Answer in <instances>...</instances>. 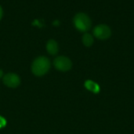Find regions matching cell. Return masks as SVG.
Instances as JSON below:
<instances>
[{
  "instance_id": "cell-9",
  "label": "cell",
  "mask_w": 134,
  "mask_h": 134,
  "mask_svg": "<svg viewBox=\"0 0 134 134\" xmlns=\"http://www.w3.org/2000/svg\"><path fill=\"white\" fill-rule=\"evenodd\" d=\"M7 124V122H6V119L2 117V116H0V129H2L4 128Z\"/></svg>"
},
{
  "instance_id": "cell-4",
  "label": "cell",
  "mask_w": 134,
  "mask_h": 134,
  "mask_svg": "<svg viewBox=\"0 0 134 134\" xmlns=\"http://www.w3.org/2000/svg\"><path fill=\"white\" fill-rule=\"evenodd\" d=\"M93 35L99 39H107L111 36V30L107 24H100L94 28Z\"/></svg>"
},
{
  "instance_id": "cell-10",
  "label": "cell",
  "mask_w": 134,
  "mask_h": 134,
  "mask_svg": "<svg viewBox=\"0 0 134 134\" xmlns=\"http://www.w3.org/2000/svg\"><path fill=\"white\" fill-rule=\"evenodd\" d=\"M2 15H3V11H2V7L0 6V20H1V19H2Z\"/></svg>"
},
{
  "instance_id": "cell-5",
  "label": "cell",
  "mask_w": 134,
  "mask_h": 134,
  "mask_svg": "<svg viewBox=\"0 0 134 134\" xmlns=\"http://www.w3.org/2000/svg\"><path fill=\"white\" fill-rule=\"evenodd\" d=\"M2 81L5 86L11 88H15L18 87L20 84V77L14 73H9L3 76Z\"/></svg>"
},
{
  "instance_id": "cell-8",
  "label": "cell",
  "mask_w": 134,
  "mask_h": 134,
  "mask_svg": "<svg viewBox=\"0 0 134 134\" xmlns=\"http://www.w3.org/2000/svg\"><path fill=\"white\" fill-rule=\"evenodd\" d=\"M93 37L90 33H85L82 36V43L86 47H91L93 44Z\"/></svg>"
},
{
  "instance_id": "cell-1",
  "label": "cell",
  "mask_w": 134,
  "mask_h": 134,
  "mask_svg": "<svg viewBox=\"0 0 134 134\" xmlns=\"http://www.w3.org/2000/svg\"><path fill=\"white\" fill-rule=\"evenodd\" d=\"M50 66V61L47 57L39 56L33 61L31 64V72L36 77H42L48 73Z\"/></svg>"
},
{
  "instance_id": "cell-7",
  "label": "cell",
  "mask_w": 134,
  "mask_h": 134,
  "mask_svg": "<svg viewBox=\"0 0 134 134\" xmlns=\"http://www.w3.org/2000/svg\"><path fill=\"white\" fill-rule=\"evenodd\" d=\"M58 44L54 39H49L46 43V51L51 55H55L58 52Z\"/></svg>"
},
{
  "instance_id": "cell-3",
  "label": "cell",
  "mask_w": 134,
  "mask_h": 134,
  "mask_svg": "<svg viewBox=\"0 0 134 134\" xmlns=\"http://www.w3.org/2000/svg\"><path fill=\"white\" fill-rule=\"evenodd\" d=\"M54 67L60 72L69 71L72 67V62L66 56H58L53 61Z\"/></svg>"
},
{
  "instance_id": "cell-11",
  "label": "cell",
  "mask_w": 134,
  "mask_h": 134,
  "mask_svg": "<svg viewBox=\"0 0 134 134\" xmlns=\"http://www.w3.org/2000/svg\"><path fill=\"white\" fill-rule=\"evenodd\" d=\"M2 75H3L2 70H0V77H2Z\"/></svg>"
},
{
  "instance_id": "cell-2",
  "label": "cell",
  "mask_w": 134,
  "mask_h": 134,
  "mask_svg": "<svg viewBox=\"0 0 134 134\" xmlns=\"http://www.w3.org/2000/svg\"><path fill=\"white\" fill-rule=\"evenodd\" d=\"M75 27L80 32H86L89 31L92 25V21L90 17L84 13H77L73 19Z\"/></svg>"
},
{
  "instance_id": "cell-6",
  "label": "cell",
  "mask_w": 134,
  "mask_h": 134,
  "mask_svg": "<svg viewBox=\"0 0 134 134\" xmlns=\"http://www.w3.org/2000/svg\"><path fill=\"white\" fill-rule=\"evenodd\" d=\"M84 86L88 91H90L94 94H98L100 92V85L92 80H86L84 83Z\"/></svg>"
}]
</instances>
